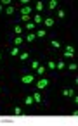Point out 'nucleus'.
I'll return each mask as SVG.
<instances>
[{"instance_id": "nucleus-15", "label": "nucleus", "mask_w": 78, "mask_h": 126, "mask_svg": "<svg viewBox=\"0 0 78 126\" xmlns=\"http://www.w3.org/2000/svg\"><path fill=\"white\" fill-rule=\"evenodd\" d=\"M49 9L50 11H56L57 9V2H56V0H50V2H49Z\"/></svg>"}, {"instance_id": "nucleus-28", "label": "nucleus", "mask_w": 78, "mask_h": 126, "mask_svg": "<svg viewBox=\"0 0 78 126\" xmlns=\"http://www.w3.org/2000/svg\"><path fill=\"white\" fill-rule=\"evenodd\" d=\"M68 67H69V69H71V71H75V69H76V67H78V66H76V64H68Z\"/></svg>"}, {"instance_id": "nucleus-23", "label": "nucleus", "mask_w": 78, "mask_h": 126, "mask_svg": "<svg viewBox=\"0 0 78 126\" xmlns=\"http://www.w3.org/2000/svg\"><path fill=\"white\" fill-rule=\"evenodd\" d=\"M43 9H45V7H43V4H42V2H37V11H38V12H42Z\"/></svg>"}, {"instance_id": "nucleus-9", "label": "nucleus", "mask_w": 78, "mask_h": 126, "mask_svg": "<svg viewBox=\"0 0 78 126\" xmlns=\"http://www.w3.org/2000/svg\"><path fill=\"white\" fill-rule=\"evenodd\" d=\"M23 42H24V38H23V36H14V47H19Z\"/></svg>"}, {"instance_id": "nucleus-20", "label": "nucleus", "mask_w": 78, "mask_h": 126, "mask_svg": "<svg viewBox=\"0 0 78 126\" xmlns=\"http://www.w3.org/2000/svg\"><path fill=\"white\" fill-rule=\"evenodd\" d=\"M14 33H16V35H18V36H19V35H21V33H23V28H21V26H19V24H16V26H14Z\"/></svg>"}, {"instance_id": "nucleus-16", "label": "nucleus", "mask_w": 78, "mask_h": 126, "mask_svg": "<svg viewBox=\"0 0 78 126\" xmlns=\"http://www.w3.org/2000/svg\"><path fill=\"white\" fill-rule=\"evenodd\" d=\"M26 30H28V33H30V31H33V30H35V23H33V21L26 23Z\"/></svg>"}, {"instance_id": "nucleus-26", "label": "nucleus", "mask_w": 78, "mask_h": 126, "mask_svg": "<svg viewBox=\"0 0 78 126\" xmlns=\"http://www.w3.org/2000/svg\"><path fill=\"white\" fill-rule=\"evenodd\" d=\"M30 66H31V67H33V69H37V67H38V66H40V62H38V61H33V62H31V64H30Z\"/></svg>"}, {"instance_id": "nucleus-11", "label": "nucleus", "mask_w": 78, "mask_h": 126, "mask_svg": "<svg viewBox=\"0 0 78 126\" xmlns=\"http://www.w3.org/2000/svg\"><path fill=\"white\" fill-rule=\"evenodd\" d=\"M33 23H35V26H37V24H42V23H43V21H42V14H37V16L33 17Z\"/></svg>"}, {"instance_id": "nucleus-19", "label": "nucleus", "mask_w": 78, "mask_h": 126, "mask_svg": "<svg viewBox=\"0 0 78 126\" xmlns=\"http://www.w3.org/2000/svg\"><path fill=\"white\" fill-rule=\"evenodd\" d=\"M45 69H47V67H45V66H42V64H40V66H38V67H37V73H38V74H40V76H43V73H45Z\"/></svg>"}, {"instance_id": "nucleus-17", "label": "nucleus", "mask_w": 78, "mask_h": 126, "mask_svg": "<svg viewBox=\"0 0 78 126\" xmlns=\"http://www.w3.org/2000/svg\"><path fill=\"white\" fill-rule=\"evenodd\" d=\"M28 57H30V52H21L19 54V59L21 61H28Z\"/></svg>"}, {"instance_id": "nucleus-8", "label": "nucleus", "mask_w": 78, "mask_h": 126, "mask_svg": "<svg viewBox=\"0 0 78 126\" xmlns=\"http://www.w3.org/2000/svg\"><path fill=\"white\" fill-rule=\"evenodd\" d=\"M35 38H37V35H35V33H33V31H30V33H28V36H26V38H24V40H26V42H28V43H31V42H33V40H35Z\"/></svg>"}, {"instance_id": "nucleus-24", "label": "nucleus", "mask_w": 78, "mask_h": 126, "mask_svg": "<svg viewBox=\"0 0 78 126\" xmlns=\"http://www.w3.org/2000/svg\"><path fill=\"white\" fill-rule=\"evenodd\" d=\"M50 45H52L54 48H61V43H59L57 40H52V43H50Z\"/></svg>"}, {"instance_id": "nucleus-6", "label": "nucleus", "mask_w": 78, "mask_h": 126, "mask_svg": "<svg viewBox=\"0 0 78 126\" xmlns=\"http://www.w3.org/2000/svg\"><path fill=\"white\" fill-rule=\"evenodd\" d=\"M19 54H21V48L19 47H12L11 48V55L12 57H19Z\"/></svg>"}, {"instance_id": "nucleus-5", "label": "nucleus", "mask_w": 78, "mask_h": 126, "mask_svg": "<svg viewBox=\"0 0 78 126\" xmlns=\"http://www.w3.org/2000/svg\"><path fill=\"white\" fill-rule=\"evenodd\" d=\"M31 11H33V9H31L30 5H26V7H23V9H21V16H30V14H31Z\"/></svg>"}, {"instance_id": "nucleus-30", "label": "nucleus", "mask_w": 78, "mask_h": 126, "mask_svg": "<svg viewBox=\"0 0 78 126\" xmlns=\"http://www.w3.org/2000/svg\"><path fill=\"white\" fill-rule=\"evenodd\" d=\"M2 57H4V55H2V52H0V61H2Z\"/></svg>"}, {"instance_id": "nucleus-29", "label": "nucleus", "mask_w": 78, "mask_h": 126, "mask_svg": "<svg viewBox=\"0 0 78 126\" xmlns=\"http://www.w3.org/2000/svg\"><path fill=\"white\" fill-rule=\"evenodd\" d=\"M4 11H5V9H4V7H2V4H0V14H2V12H4Z\"/></svg>"}, {"instance_id": "nucleus-27", "label": "nucleus", "mask_w": 78, "mask_h": 126, "mask_svg": "<svg viewBox=\"0 0 78 126\" xmlns=\"http://www.w3.org/2000/svg\"><path fill=\"white\" fill-rule=\"evenodd\" d=\"M14 114H16V116H21V114H23V110H21L19 107H14Z\"/></svg>"}, {"instance_id": "nucleus-12", "label": "nucleus", "mask_w": 78, "mask_h": 126, "mask_svg": "<svg viewBox=\"0 0 78 126\" xmlns=\"http://www.w3.org/2000/svg\"><path fill=\"white\" fill-rule=\"evenodd\" d=\"M24 104H26V105H33V104H35V100H33V95H28V97L24 98Z\"/></svg>"}, {"instance_id": "nucleus-4", "label": "nucleus", "mask_w": 78, "mask_h": 126, "mask_svg": "<svg viewBox=\"0 0 78 126\" xmlns=\"http://www.w3.org/2000/svg\"><path fill=\"white\" fill-rule=\"evenodd\" d=\"M43 24H45L47 28H52V26L56 24V21H54L52 17H45V19H43Z\"/></svg>"}, {"instance_id": "nucleus-25", "label": "nucleus", "mask_w": 78, "mask_h": 126, "mask_svg": "<svg viewBox=\"0 0 78 126\" xmlns=\"http://www.w3.org/2000/svg\"><path fill=\"white\" fill-rule=\"evenodd\" d=\"M21 21H23V23H30L31 19H30V16H21Z\"/></svg>"}, {"instance_id": "nucleus-3", "label": "nucleus", "mask_w": 78, "mask_h": 126, "mask_svg": "<svg viewBox=\"0 0 78 126\" xmlns=\"http://www.w3.org/2000/svg\"><path fill=\"white\" fill-rule=\"evenodd\" d=\"M21 81H23L24 85H31V83L35 81V76H33V74H24V76L21 78Z\"/></svg>"}, {"instance_id": "nucleus-7", "label": "nucleus", "mask_w": 78, "mask_h": 126, "mask_svg": "<svg viewBox=\"0 0 78 126\" xmlns=\"http://www.w3.org/2000/svg\"><path fill=\"white\" fill-rule=\"evenodd\" d=\"M75 95V90H71V88H64L62 90V97H73Z\"/></svg>"}, {"instance_id": "nucleus-13", "label": "nucleus", "mask_w": 78, "mask_h": 126, "mask_svg": "<svg viewBox=\"0 0 78 126\" xmlns=\"http://www.w3.org/2000/svg\"><path fill=\"white\" fill-rule=\"evenodd\" d=\"M14 11H16V9H14V5H9V7H5V11H4V12H5V14H9V16H12V14H14Z\"/></svg>"}, {"instance_id": "nucleus-18", "label": "nucleus", "mask_w": 78, "mask_h": 126, "mask_svg": "<svg viewBox=\"0 0 78 126\" xmlns=\"http://www.w3.org/2000/svg\"><path fill=\"white\" fill-rule=\"evenodd\" d=\"M64 67H66L64 61H59V62H56V69H59V71H61V69H64Z\"/></svg>"}, {"instance_id": "nucleus-10", "label": "nucleus", "mask_w": 78, "mask_h": 126, "mask_svg": "<svg viewBox=\"0 0 78 126\" xmlns=\"http://www.w3.org/2000/svg\"><path fill=\"white\" fill-rule=\"evenodd\" d=\"M33 100H35V104H42V95L38 92H35L33 93Z\"/></svg>"}, {"instance_id": "nucleus-2", "label": "nucleus", "mask_w": 78, "mask_h": 126, "mask_svg": "<svg viewBox=\"0 0 78 126\" xmlns=\"http://www.w3.org/2000/svg\"><path fill=\"white\" fill-rule=\"evenodd\" d=\"M73 55H75V47H73V45H68V47H66V52H64V57H66V59H71Z\"/></svg>"}, {"instance_id": "nucleus-21", "label": "nucleus", "mask_w": 78, "mask_h": 126, "mask_svg": "<svg viewBox=\"0 0 78 126\" xmlns=\"http://www.w3.org/2000/svg\"><path fill=\"white\" fill-rule=\"evenodd\" d=\"M57 17H59V19H64V17H66V12H64L62 9H59V11H57Z\"/></svg>"}, {"instance_id": "nucleus-1", "label": "nucleus", "mask_w": 78, "mask_h": 126, "mask_svg": "<svg viewBox=\"0 0 78 126\" xmlns=\"http://www.w3.org/2000/svg\"><path fill=\"white\" fill-rule=\"evenodd\" d=\"M37 86H38V90L47 88V86H49V79H47V78H40V79L37 81Z\"/></svg>"}, {"instance_id": "nucleus-22", "label": "nucleus", "mask_w": 78, "mask_h": 126, "mask_svg": "<svg viewBox=\"0 0 78 126\" xmlns=\"http://www.w3.org/2000/svg\"><path fill=\"white\" fill-rule=\"evenodd\" d=\"M45 67H47V69H56V62H54V61H49Z\"/></svg>"}, {"instance_id": "nucleus-14", "label": "nucleus", "mask_w": 78, "mask_h": 126, "mask_svg": "<svg viewBox=\"0 0 78 126\" xmlns=\"http://www.w3.org/2000/svg\"><path fill=\"white\" fill-rule=\"evenodd\" d=\"M35 35H37V38H43V36H47V31L45 30H38Z\"/></svg>"}]
</instances>
